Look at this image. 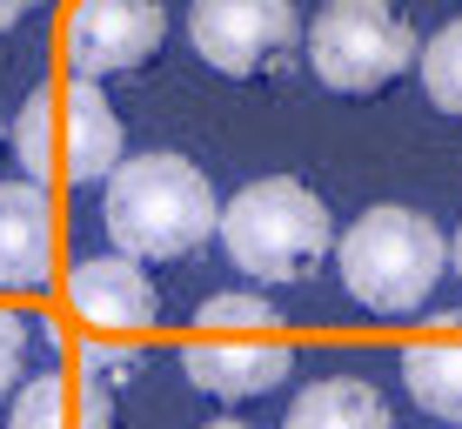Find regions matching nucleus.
I'll return each mask as SVG.
<instances>
[{
	"instance_id": "ddd939ff",
	"label": "nucleus",
	"mask_w": 462,
	"mask_h": 429,
	"mask_svg": "<svg viewBox=\"0 0 462 429\" xmlns=\"http://www.w3.org/2000/svg\"><path fill=\"white\" fill-rule=\"evenodd\" d=\"M409 403L442 423H462V342H409L402 349Z\"/></svg>"
},
{
	"instance_id": "7ed1b4c3",
	"label": "nucleus",
	"mask_w": 462,
	"mask_h": 429,
	"mask_svg": "<svg viewBox=\"0 0 462 429\" xmlns=\"http://www.w3.org/2000/svg\"><path fill=\"white\" fill-rule=\"evenodd\" d=\"M221 248L254 282H301L336 248L328 201L295 174H262L221 209Z\"/></svg>"
},
{
	"instance_id": "9d476101",
	"label": "nucleus",
	"mask_w": 462,
	"mask_h": 429,
	"mask_svg": "<svg viewBox=\"0 0 462 429\" xmlns=\"http://www.w3.org/2000/svg\"><path fill=\"white\" fill-rule=\"evenodd\" d=\"M68 302L74 315L94 329H154V315H162V295H154V275L148 262L134 256H81L68 275Z\"/></svg>"
},
{
	"instance_id": "aec40b11",
	"label": "nucleus",
	"mask_w": 462,
	"mask_h": 429,
	"mask_svg": "<svg viewBox=\"0 0 462 429\" xmlns=\"http://www.w3.org/2000/svg\"><path fill=\"white\" fill-rule=\"evenodd\" d=\"M201 429H248V423H201Z\"/></svg>"
},
{
	"instance_id": "6e6552de",
	"label": "nucleus",
	"mask_w": 462,
	"mask_h": 429,
	"mask_svg": "<svg viewBox=\"0 0 462 429\" xmlns=\"http://www.w3.org/2000/svg\"><path fill=\"white\" fill-rule=\"evenodd\" d=\"M289 369H295V349L268 336H201L181 349V376L201 396H221V403H248V396L282 389Z\"/></svg>"
},
{
	"instance_id": "0eeeda50",
	"label": "nucleus",
	"mask_w": 462,
	"mask_h": 429,
	"mask_svg": "<svg viewBox=\"0 0 462 429\" xmlns=\"http://www.w3.org/2000/svg\"><path fill=\"white\" fill-rule=\"evenodd\" d=\"M162 34H168L162 0H74L60 54H68V74L101 81V74L141 68V61L162 47Z\"/></svg>"
},
{
	"instance_id": "f8f14e48",
	"label": "nucleus",
	"mask_w": 462,
	"mask_h": 429,
	"mask_svg": "<svg viewBox=\"0 0 462 429\" xmlns=\"http://www.w3.org/2000/svg\"><path fill=\"white\" fill-rule=\"evenodd\" d=\"M282 429H389V403L356 376H328L295 396Z\"/></svg>"
},
{
	"instance_id": "1a4fd4ad",
	"label": "nucleus",
	"mask_w": 462,
	"mask_h": 429,
	"mask_svg": "<svg viewBox=\"0 0 462 429\" xmlns=\"http://www.w3.org/2000/svg\"><path fill=\"white\" fill-rule=\"evenodd\" d=\"M54 275V195L47 182H0V295H34Z\"/></svg>"
},
{
	"instance_id": "39448f33",
	"label": "nucleus",
	"mask_w": 462,
	"mask_h": 429,
	"mask_svg": "<svg viewBox=\"0 0 462 429\" xmlns=\"http://www.w3.org/2000/svg\"><path fill=\"white\" fill-rule=\"evenodd\" d=\"M416 61V27L395 0H322L309 21V68L336 94H375Z\"/></svg>"
},
{
	"instance_id": "4468645a",
	"label": "nucleus",
	"mask_w": 462,
	"mask_h": 429,
	"mask_svg": "<svg viewBox=\"0 0 462 429\" xmlns=\"http://www.w3.org/2000/svg\"><path fill=\"white\" fill-rule=\"evenodd\" d=\"M422 88L442 115H462V14L422 47Z\"/></svg>"
},
{
	"instance_id": "9b49d317",
	"label": "nucleus",
	"mask_w": 462,
	"mask_h": 429,
	"mask_svg": "<svg viewBox=\"0 0 462 429\" xmlns=\"http://www.w3.org/2000/svg\"><path fill=\"white\" fill-rule=\"evenodd\" d=\"M7 429H115V383L41 369L14 389Z\"/></svg>"
},
{
	"instance_id": "dca6fc26",
	"label": "nucleus",
	"mask_w": 462,
	"mask_h": 429,
	"mask_svg": "<svg viewBox=\"0 0 462 429\" xmlns=\"http://www.w3.org/2000/svg\"><path fill=\"white\" fill-rule=\"evenodd\" d=\"M34 329H41V322H27L21 309H7V302H0V396L21 389V376H27V349H34Z\"/></svg>"
},
{
	"instance_id": "423d86ee",
	"label": "nucleus",
	"mask_w": 462,
	"mask_h": 429,
	"mask_svg": "<svg viewBox=\"0 0 462 429\" xmlns=\"http://www.w3.org/2000/svg\"><path fill=\"white\" fill-rule=\"evenodd\" d=\"M301 34L295 0H188V41L215 74H268Z\"/></svg>"
},
{
	"instance_id": "20e7f679",
	"label": "nucleus",
	"mask_w": 462,
	"mask_h": 429,
	"mask_svg": "<svg viewBox=\"0 0 462 429\" xmlns=\"http://www.w3.org/2000/svg\"><path fill=\"white\" fill-rule=\"evenodd\" d=\"M14 154H21L27 182H60L88 188L121 168V115L107 107L101 81L68 74L60 88H34L14 115Z\"/></svg>"
},
{
	"instance_id": "a211bd4d",
	"label": "nucleus",
	"mask_w": 462,
	"mask_h": 429,
	"mask_svg": "<svg viewBox=\"0 0 462 429\" xmlns=\"http://www.w3.org/2000/svg\"><path fill=\"white\" fill-rule=\"evenodd\" d=\"M34 7H41V0H0V34H7V27H21Z\"/></svg>"
},
{
	"instance_id": "f257e3e1",
	"label": "nucleus",
	"mask_w": 462,
	"mask_h": 429,
	"mask_svg": "<svg viewBox=\"0 0 462 429\" xmlns=\"http://www.w3.org/2000/svg\"><path fill=\"white\" fill-rule=\"evenodd\" d=\"M107 235L121 256L134 262H174L188 248H201L208 235H221L215 188L188 154H134L107 174Z\"/></svg>"
},
{
	"instance_id": "6ab92c4d",
	"label": "nucleus",
	"mask_w": 462,
	"mask_h": 429,
	"mask_svg": "<svg viewBox=\"0 0 462 429\" xmlns=\"http://www.w3.org/2000/svg\"><path fill=\"white\" fill-rule=\"evenodd\" d=\"M449 268H456V282H462V228H456V242H449Z\"/></svg>"
},
{
	"instance_id": "f03ea898",
	"label": "nucleus",
	"mask_w": 462,
	"mask_h": 429,
	"mask_svg": "<svg viewBox=\"0 0 462 429\" xmlns=\"http://www.w3.org/2000/svg\"><path fill=\"white\" fill-rule=\"evenodd\" d=\"M336 268L342 289L369 315H416L449 268V242L422 209L382 201L362 221H348V235L336 242Z\"/></svg>"
},
{
	"instance_id": "f3484780",
	"label": "nucleus",
	"mask_w": 462,
	"mask_h": 429,
	"mask_svg": "<svg viewBox=\"0 0 462 429\" xmlns=\"http://www.w3.org/2000/svg\"><path fill=\"white\" fill-rule=\"evenodd\" d=\"M127 349H115V342H88L81 349V376H101V383H115V376H127Z\"/></svg>"
},
{
	"instance_id": "2eb2a0df",
	"label": "nucleus",
	"mask_w": 462,
	"mask_h": 429,
	"mask_svg": "<svg viewBox=\"0 0 462 429\" xmlns=\"http://www.w3.org/2000/svg\"><path fill=\"white\" fill-rule=\"evenodd\" d=\"M282 315H275V302H262V295H208L195 309V329H275Z\"/></svg>"
}]
</instances>
